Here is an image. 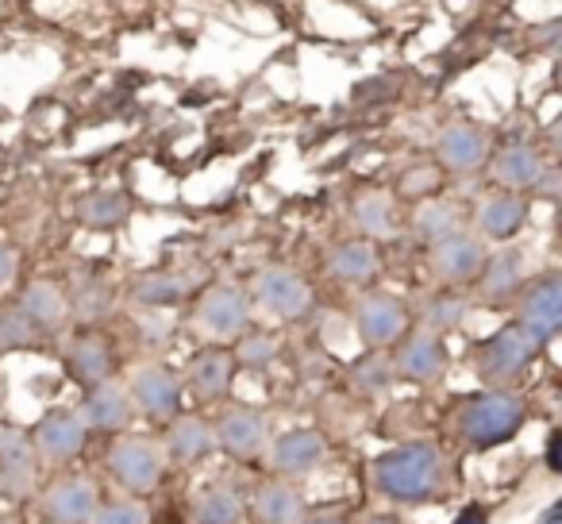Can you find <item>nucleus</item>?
I'll return each mask as SVG.
<instances>
[{"instance_id": "1", "label": "nucleus", "mask_w": 562, "mask_h": 524, "mask_svg": "<svg viewBox=\"0 0 562 524\" xmlns=\"http://www.w3.org/2000/svg\"><path fill=\"white\" fill-rule=\"evenodd\" d=\"M447 467L443 451L436 444H397L390 451L370 459V482L393 505H431L447 493Z\"/></svg>"}, {"instance_id": "2", "label": "nucleus", "mask_w": 562, "mask_h": 524, "mask_svg": "<svg viewBox=\"0 0 562 524\" xmlns=\"http://www.w3.org/2000/svg\"><path fill=\"white\" fill-rule=\"evenodd\" d=\"M524 424H528V401L520 393L505 390V386L467 398L459 416H454V432L470 451H490V447L508 444Z\"/></svg>"}, {"instance_id": "3", "label": "nucleus", "mask_w": 562, "mask_h": 524, "mask_svg": "<svg viewBox=\"0 0 562 524\" xmlns=\"http://www.w3.org/2000/svg\"><path fill=\"white\" fill-rule=\"evenodd\" d=\"M539 347H543V339H536L528 328L505 324V328H497L493 336H485L482 347H477V359H474L477 378H482L490 390H501V386L516 382V378L536 363Z\"/></svg>"}, {"instance_id": "4", "label": "nucleus", "mask_w": 562, "mask_h": 524, "mask_svg": "<svg viewBox=\"0 0 562 524\" xmlns=\"http://www.w3.org/2000/svg\"><path fill=\"white\" fill-rule=\"evenodd\" d=\"M109 475L124 493H150L166 475V455L147 436H120L109 447Z\"/></svg>"}, {"instance_id": "5", "label": "nucleus", "mask_w": 562, "mask_h": 524, "mask_svg": "<svg viewBox=\"0 0 562 524\" xmlns=\"http://www.w3.org/2000/svg\"><path fill=\"white\" fill-rule=\"evenodd\" d=\"M255 301L278 321H301L313 309V290L290 267H266L255 278Z\"/></svg>"}, {"instance_id": "6", "label": "nucleus", "mask_w": 562, "mask_h": 524, "mask_svg": "<svg viewBox=\"0 0 562 524\" xmlns=\"http://www.w3.org/2000/svg\"><path fill=\"white\" fill-rule=\"evenodd\" d=\"M127 398L158 424H170L173 416L181 413V378L173 375L162 363H147L132 375V386H127Z\"/></svg>"}, {"instance_id": "7", "label": "nucleus", "mask_w": 562, "mask_h": 524, "mask_svg": "<svg viewBox=\"0 0 562 524\" xmlns=\"http://www.w3.org/2000/svg\"><path fill=\"white\" fill-rule=\"evenodd\" d=\"M40 478V455L27 432L0 428V498H32Z\"/></svg>"}, {"instance_id": "8", "label": "nucleus", "mask_w": 562, "mask_h": 524, "mask_svg": "<svg viewBox=\"0 0 562 524\" xmlns=\"http://www.w3.org/2000/svg\"><path fill=\"white\" fill-rule=\"evenodd\" d=\"M485 258H490V250H485L482 235L451 232L431 243V270H436L439 282H451V286L474 282V278L482 275Z\"/></svg>"}, {"instance_id": "9", "label": "nucleus", "mask_w": 562, "mask_h": 524, "mask_svg": "<svg viewBox=\"0 0 562 524\" xmlns=\"http://www.w3.org/2000/svg\"><path fill=\"white\" fill-rule=\"evenodd\" d=\"M266 447H270V467L278 470V478H305L328 459V439L316 428H290L273 436V444Z\"/></svg>"}, {"instance_id": "10", "label": "nucleus", "mask_w": 562, "mask_h": 524, "mask_svg": "<svg viewBox=\"0 0 562 524\" xmlns=\"http://www.w3.org/2000/svg\"><path fill=\"white\" fill-rule=\"evenodd\" d=\"M86 439H89L86 421H81L78 413H70V409H55V413H47L32 432L35 455L47 459V462H55V467L78 459V455L86 451Z\"/></svg>"}, {"instance_id": "11", "label": "nucleus", "mask_w": 562, "mask_h": 524, "mask_svg": "<svg viewBox=\"0 0 562 524\" xmlns=\"http://www.w3.org/2000/svg\"><path fill=\"white\" fill-rule=\"evenodd\" d=\"M405 324L408 313L393 293H370L355 309V328H359V339L370 352H382V347L397 344L405 336Z\"/></svg>"}, {"instance_id": "12", "label": "nucleus", "mask_w": 562, "mask_h": 524, "mask_svg": "<svg viewBox=\"0 0 562 524\" xmlns=\"http://www.w3.org/2000/svg\"><path fill=\"white\" fill-rule=\"evenodd\" d=\"M266 444H270V424H266V416L258 413V409H227L224 416H220L216 424V447H224L232 459H258V455L266 451Z\"/></svg>"}, {"instance_id": "13", "label": "nucleus", "mask_w": 562, "mask_h": 524, "mask_svg": "<svg viewBox=\"0 0 562 524\" xmlns=\"http://www.w3.org/2000/svg\"><path fill=\"white\" fill-rule=\"evenodd\" d=\"M97 490L89 478H78V475H63L40 493V505H43V516L50 524H89L97 509Z\"/></svg>"}, {"instance_id": "14", "label": "nucleus", "mask_w": 562, "mask_h": 524, "mask_svg": "<svg viewBox=\"0 0 562 524\" xmlns=\"http://www.w3.org/2000/svg\"><path fill=\"white\" fill-rule=\"evenodd\" d=\"M196 324L209 332L212 339H235L247 332L250 305L235 286H212L196 305Z\"/></svg>"}, {"instance_id": "15", "label": "nucleus", "mask_w": 562, "mask_h": 524, "mask_svg": "<svg viewBox=\"0 0 562 524\" xmlns=\"http://www.w3.org/2000/svg\"><path fill=\"white\" fill-rule=\"evenodd\" d=\"M247 516L255 524H297L305 516V498L293 478H266L250 490Z\"/></svg>"}, {"instance_id": "16", "label": "nucleus", "mask_w": 562, "mask_h": 524, "mask_svg": "<svg viewBox=\"0 0 562 524\" xmlns=\"http://www.w3.org/2000/svg\"><path fill=\"white\" fill-rule=\"evenodd\" d=\"M520 328H528L536 339H554L562 328V282L554 275H543L531 282V290L520 301Z\"/></svg>"}, {"instance_id": "17", "label": "nucleus", "mask_w": 562, "mask_h": 524, "mask_svg": "<svg viewBox=\"0 0 562 524\" xmlns=\"http://www.w3.org/2000/svg\"><path fill=\"white\" fill-rule=\"evenodd\" d=\"M447 370V347L436 332H416V336L401 339L397 359H393V375L408 378V382H431Z\"/></svg>"}, {"instance_id": "18", "label": "nucleus", "mask_w": 562, "mask_h": 524, "mask_svg": "<svg viewBox=\"0 0 562 524\" xmlns=\"http://www.w3.org/2000/svg\"><path fill=\"white\" fill-rule=\"evenodd\" d=\"M436 155L451 174H474L477 166L490 158V140H485V132L474 124H447L443 132H439Z\"/></svg>"}, {"instance_id": "19", "label": "nucleus", "mask_w": 562, "mask_h": 524, "mask_svg": "<svg viewBox=\"0 0 562 524\" xmlns=\"http://www.w3.org/2000/svg\"><path fill=\"white\" fill-rule=\"evenodd\" d=\"M186 382H189V390L204 401L227 398V390H232V382H235V355L224 352V347H204V352H196L193 359H189Z\"/></svg>"}, {"instance_id": "20", "label": "nucleus", "mask_w": 562, "mask_h": 524, "mask_svg": "<svg viewBox=\"0 0 562 524\" xmlns=\"http://www.w3.org/2000/svg\"><path fill=\"white\" fill-rule=\"evenodd\" d=\"M78 416L93 432H124L127 421H132V398H127V390H120L112 382L89 386Z\"/></svg>"}, {"instance_id": "21", "label": "nucleus", "mask_w": 562, "mask_h": 524, "mask_svg": "<svg viewBox=\"0 0 562 524\" xmlns=\"http://www.w3.org/2000/svg\"><path fill=\"white\" fill-rule=\"evenodd\" d=\"M216 451V428H212L204 416H173L170 432H166V455L181 467H193V462H204Z\"/></svg>"}, {"instance_id": "22", "label": "nucleus", "mask_w": 562, "mask_h": 524, "mask_svg": "<svg viewBox=\"0 0 562 524\" xmlns=\"http://www.w3.org/2000/svg\"><path fill=\"white\" fill-rule=\"evenodd\" d=\"M247 521V493L235 482H212L196 493L189 524H243Z\"/></svg>"}, {"instance_id": "23", "label": "nucleus", "mask_w": 562, "mask_h": 524, "mask_svg": "<svg viewBox=\"0 0 562 524\" xmlns=\"http://www.w3.org/2000/svg\"><path fill=\"white\" fill-rule=\"evenodd\" d=\"M524 220H528V204H524V197L493 193V197H485V201L477 204L474 224H477V235H482V239L505 243V239H513V235L520 232Z\"/></svg>"}, {"instance_id": "24", "label": "nucleus", "mask_w": 562, "mask_h": 524, "mask_svg": "<svg viewBox=\"0 0 562 524\" xmlns=\"http://www.w3.org/2000/svg\"><path fill=\"white\" fill-rule=\"evenodd\" d=\"M493 178L508 189H536L547 178V163L536 147L528 143H513V147H501L493 155Z\"/></svg>"}, {"instance_id": "25", "label": "nucleus", "mask_w": 562, "mask_h": 524, "mask_svg": "<svg viewBox=\"0 0 562 524\" xmlns=\"http://www.w3.org/2000/svg\"><path fill=\"white\" fill-rule=\"evenodd\" d=\"M16 309L40 332H58L66 324V316H70V301H66V293L58 290L55 282H32L24 293H20Z\"/></svg>"}, {"instance_id": "26", "label": "nucleus", "mask_w": 562, "mask_h": 524, "mask_svg": "<svg viewBox=\"0 0 562 524\" xmlns=\"http://www.w3.org/2000/svg\"><path fill=\"white\" fill-rule=\"evenodd\" d=\"M66 370L74 375V382L89 386H101L112 378V352H109V339L101 336H81L70 344L66 352Z\"/></svg>"}, {"instance_id": "27", "label": "nucleus", "mask_w": 562, "mask_h": 524, "mask_svg": "<svg viewBox=\"0 0 562 524\" xmlns=\"http://www.w3.org/2000/svg\"><path fill=\"white\" fill-rule=\"evenodd\" d=\"M127 216H132V201L124 189H93L78 204V220L93 232H112V227L127 224Z\"/></svg>"}, {"instance_id": "28", "label": "nucleus", "mask_w": 562, "mask_h": 524, "mask_svg": "<svg viewBox=\"0 0 562 524\" xmlns=\"http://www.w3.org/2000/svg\"><path fill=\"white\" fill-rule=\"evenodd\" d=\"M328 270H331V278H339V282L362 286L378 275V255H374V247L362 239L339 243V247L328 255Z\"/></svg>"}, {"instance_id": "29", "label": "nucleus", "mask_w": 562, "mask_h": 524, "mask_svg": "<svg viewBox=\"0 0 562 524\" xmlns=\"http://www.w3.org/2000/svg\"><path fill=\"white\" fill-rule=\"evenodd\" d=\"M482 293L490 301H501L508 293H516V286L524 282V258L520 250H501L497 258H485L482 267Z\"/></svg>"}, {"instance_id": "30", "label": "nucleus", "mask_w": 562, "mask_h": 524, "mask_svg": "<svg viewBox=\"0 0 562 524\" xmlns=\"http://www.w3.org/2000/svg\"><path fill=\"white\" fill-rule=\"evenodd\" d=\"M355 224L370 239H390L397 232V220H393V201L385 193H362L355 201Z\"/></svg>"}, {"instance_id": "31", "label": "nucleus", "mask_w": 562, "mask_h": 524, "mask_svg": "<svg viewBox=\"0 0 562 524\" xmlns=\"http://www.w3.org/2000/svg\"><path fill=\"white\" fill-rule=\"evenodd\" d=\"M135 301L139 305H150V309H162V305H178V301H186L189 286L181 282L178 275H147L135 282Z\"/></svg>"}, {"instance_id": "32", "label": "nucleus", "mask_w": 562, "mask_h": 524, "mask_svg": "<svg viewBox=\"0 0 562 524\" xmlns=\"http://www.w3.org/2000/svg\"><path fill=\"white\" fill-rule=\"evenodd\" d=\"M467 313H470L467 298H459V293H439V298H431L428 309H424V324H428V332L443 336V332L459 328V324L467 321Z\"/></svg>"}, {"instance_id": "33", "label": "nucleus", "mask_w": 562, "mask_h": 524, "mask_svg": "<svg viewBox=\"0 0 562 524\" xmlns=\"http://www.w3.org/2000/svg\"><path fill=\"white\" fill-rule=\"evenodd\" d=\"M40 336L43 332L20 309H4L0 313V352H27V347L40 344Z\"/></svg>"}, {"instance_id": "34", "label": "nucleus", "mask_w": 562, "mask_h": 524, "mask_svg": "<svg viewBox=\"0 0 562 524\" xmlns=\"http://www.w3.org/2000/svg\"><path fill=\"white\" fill-rule=\"evenodd\" d=\"M416 232H420L428 243L443 239V235L459 232V212H454L447 201H428L420 212H416Z\"/></svg>"}, {"instance_id": "35", "label": "nucleus", "mask_w": 562, "mask_h": 524, "mask_svg": "<svg viewBox=\"0 0 562 524\" xmlns=\"http://www.w3.org/2000/svg\"><path fill=\"white\" fill-rule=\"evenodd\" d=\"M89 524H150V509L139 498H116V501H97Z\"/></svg>"}, {"instance_id": "36", "label": "nucleus", "mask_w": 562, "mask_h": 524, "mask_svg": "<svg viewBox=\"0 0 562 524\" xmlns=\"http://www.w3.org/2000/svg\"><path fill=\"white\" fill-rule=\"evenodd\" d=\"M235 355V367H250V370H262L273 363V355H278V344H273L270 336H247L239 344V352Z\"/></svg>"}, {"instance_id": "37", "label": "nucleus", "mask_w": 562, "mask_h": 524, "mask_svg": "<svg viewBox=\"0 0 562 524\" xmlns=\"http://www.w3.org/2000/svg\"><path fill=\"white\" fill-rule=\"evenodd\" d=\"M393 382V367L382 359H367L355 367V386H359L362 393H382L385 386Z\"/></svg>"}, {"instance_id": "38", "label": "nucleus", "mask_w": 562, "mask_h": 524, "mask_svg": "<svg viewBox=\"0 0 562 524\" xmlns=\"http://www.w3.org/2000/svg\"><path fill=\"white\" fill-rule=\"evenodd\" d=\"M70 309L78 316H86V321H97V316H104V309H109V293H104L101 286H86V298H78Z\"/></svg>"}, {"instance_id": "39", "label": "nucleus", "mask_w": 562, "mask_h": 524, "mask_svg": "<svg viewBox=\"0 0 562 524\" xmlns=\"http://www.w3.org/2000/svg\"><path fill=\"white\" fill-rule=\"evenodd\" d=\"M543 459H547V470H551V475H559V470H562V432H559V428L547 432Z\"/></svg>"}, {"instance_id": "40", "label": "nucleus", "mask_w": 562, "mask_h": 524, "mask_svg": "<svg viewBox=\"0 0 562 524\" xmlns=\"http://www.w3.org/2000/svg\"><path fill=\"white\" fill-rule=\"evenodd\" d=\"M20 267V255L16 247H9V243H0V286H9L12 275H16Z\"/></svg>"}, {"instance_id": "41", "label": "nucleus", "mask_w": 562, "mask_h": 524, "mask_svg": "<svg viewBox=\"0 0 562 524\" xmlns=\"http://www.w3.org/2000/svg\"><path fill=\"white\" fill-rule=\"evenodd\" d=\"M297 524H351V516L344 509H321V513H305Z\"/></svg>"}, {"instance_id": "42", "label": "nucleus", "mask_w": 562, "mask_h": 524, "mask_svg": "<svg viewBox=\"0 0 562 524\" xmlns=\"http://www.w3.org/2000/svg\"><path fill=\"white\" fill-rule=\"evenodd\" d=\"M451 524H490V513H485V505H462L459 513H454Z\"/></svg>"}, {"instance_id": "43", "label": "nucleus", "mask_w": 562, "mask_h": 524, "mask_svg": "<svg viewBox=\"0 0 562 524\" xmlns=\"http://www.w3.org/2000/svg\"><path fill=\"white\" fill-rule=\"evenodd\" d=\"M531 524H562V505H559V501H551V505H547Z\"/></svg>"}, {"instance_id": "44", "label": "nucleus", "mask_w": 562, "mask_h": 524, "mask_svg": "<svg viewBox=\"0 0 562 524\" xmlns=\"http://www.w3.org/2000/svg\"><path fill=\"white\" fill-rule=\"evenodd\" d=\"M367 524H401L397 516H385V513H378V516H367Z\"/></svg>"}, {"instance_id": "45", "label": "nucleus", "mask_w": 562, "mask_h": 524, "mask_svg": "<svg viewBox=\"0 0 562 524\" xmlns=\"http://www.w3.org/2000/svg\"><path fill=\"white\" fill-rule=\"evenodd\" d=\"M47 524H50V521H47Z\"/></svg>"}]
</instances>
